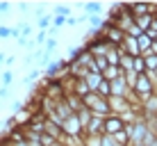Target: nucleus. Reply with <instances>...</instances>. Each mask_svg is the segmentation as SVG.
Instances as JSON below:
<instances>
[{
    "label": "nucleus",
    "mask_w": 157,
    "mask_h": 146,
    "mask_svg": "<svg viewBox=\"0 0 157 146\" xmlns=\"http://www.w3.org/2000/svg\"><path fill=\"white\" fill-rule=\"evenodd\" d=\"M66 66H68L66 59H57V62H50L43 75H46V80H57V78H59V71H66Z\"/></svg>",
    "instance_id": "39448f33"
},
{
    "label": "nucleus",
    "mask_w": 157,
    "mask_h": 146,
    "mask_svg": "<svg viewBox=\"0 0 157 146\" xmlns=\"http://www.w3.org/2000/svg\"><path fill=\"white\" fill-rule=\"evenodd\" d=\"M39 144H41V146H55V144H57V139H55V137H50V135H46V132H41Z\"/></svg>",
    "instance_id": "c756f323"
},
{
    "label": "nucleus",
    "mask_w": 157,
    "mask_h": 146,
    "mask_svg": "<svg viewBox=\"0 0 157 146\" xmlns=\"http://www.w3.org/2000/svg\"><path fill=\"white\" fill-rule=\"evenodd\" d=\"M68 91H73V94H75V96H80V98H86V96L91 94L84 80H71V89H68Z\"/></svg>",
    "instance_id": "9b49d317"
},
{
    "label": "nucleus",
    "mask_w": 157,
    "mask_h": 146,
    "mask_svg": "<svg viewBox=\"0 0 157 146\" xmlns=\"http://www.w3.org/2000/svg\"><path fill=\"white\" fill-rule=\"evenodd\" d=\"M16 7H18L21 12H30V9H32L30 5H28V2H18V5H16Z\"/></svg>",
    "instance_id": "c03bdc74"
},
{
    "label": "nucleus",
    "mask_w": 157,
    "mask_h": 146,
    "mask_svg": "<svg viewBox=\"0 0 157 146\" xmlns=\"http://www.w3.org/2000/svg\"><path fill=\"white\" fill-rule=\"evenodd\" d=\"M0 80H2V87H9V85L14 82V73L9 71V69H5L2 75H0Z\"/></svg>",
    "instance_id": "cd10ccee"
},
{
    "label": "nucleus",
    "mask_w": 157,
    "mask_h": 146,
    "mask_svg": "<svg viewBox=\"0 0 157 146\" xmlns=\"http://www.w3.org/2000/svg\"><path fill=\"white\" fill-rule=\"evenodd\" d=\"M36 28H39L41 32H48L52 28V14H43L41 18H36Z\"/></svg>",
    "instance_id": "a211bd4d"
},
{
    "label": "nucleus",
    "mask_w": 157,
    "mask_h": 146,
    "mask_svg": "<svg viewBox=\"0 0 157 146\" xmlns=\"http://www.w3.org/2000/svg\"><path fill=\"white\" fill-rule=\"evenodd\" d=\"M9 9H12V5H9V2H0V14H7Z\"/></svg>",
    "instance_id": "79ce46f5"
},
{
    "label": "nucleus",
    "mask_w": 157,
    "mask_h": 146,
    "mask_svg": "<svg viewBox=\"0 0 157 146\" xmlns=\"http://www.w3.org/2000/svg\"><path fill=\"white\" fill-rule=\"evenodd\" d=\"M134 73H137V75H144V73H146V62H144L141 55L134 57Z\"/></svg>",
    "instance_id": "a878e982"
},
{
    "label": "nucleus",
    "mask_w": 157,
    "mask_h": 146,
    "mask_svg": "<svg viewBox=\"0 0 157 146\" xmlns=\"http://www.w3.org/2000/svg\"><path fill=\"white\" fill-rule=\"evenodd\" d=\"M148 53H150V55H155V57H157V41H153V46H150V50H148Z\"/></svg>",
    "instance_id": "49530a36"
},
{
    "label": "nucleus",
    "mask_w": 157,
    "mask_h": 146,
    "mask_svg": "<svg viewBox=\"0 0 157 146\" xmlns=\"http://www.w3.org/2000/svg\"><path fill=\"white\" fill-rule=\"evenodd\" d=\"M14 59H16V57H12V55H9L7 59H5V66H12V64H14Z\"/></svg>",
    "instance_id": "de8ad7c7"
},
{
    "label": "nucleus",
    "mask_w": 157,
    "mask_h": 146,
    "mask_svg": "<svg viewBox=\"0 0 157 146\" xmlns=\"http://www.w3.org/2000/svg\"><path fill=\"white\" fill-rule=\"evenodd\" d=\"M46 41H48V32H36V37H34V44L36 46H46Z\"/></svg>",
    "instance_id": "f704fd0d"
},
{
    "label": "nucleus",
    "mask_w": 157,
    "mask_h": 146,
    "mask_svg": "<svg viewBox=\"0 0 157 146\" xmlns=\"http://www.w3.org/2000/svg\"><path fill=\"white\" fill-rule=\"evenodd\" d=\"M55 146H64V144H62V142H57V144H55Z\"/></svg>",
    "instance_id": "3c124183"
},
{
    "label": "nucleus",
    "mask_w": 157,
    "mask_h": 146,
    "mask_svg": "<svg viewBox=\"0 0 157 146\" xmlns=\"http://www.w3.org/2000/svg\"><path fill=\"white\" fill-rule=\"evenodd\" d=\"M75 114H78V119H80V126H82V130H86V126H89V121L94 119V114H91L86 107H82V110L75 112Z\"/></svg>",
    "instance_id": "aec40b11"
},
{
    "label": "nucleus",
    "mask_w": 157,
    "mask_h": 146,
    "mask_svg": "<svg viewBox=\"0 0 157 146\" xmlns=\"http://www.w3.org/2000/svg\"><path fill=\"white\" fill-rule=\"evenodd\" d=\"M64 98H66V103H68V105H71L73 114H75V112H80V110H82V107H84L82 98H80V96H75L73 91H66V94H64Z\"/></svg>",
    "instance_id": "4468645a"
},
{
    "label": "nucleus",
    "mask_w": 157,
    "mask_h": 146,
    "mask_svg": "<svg viewBox=\"0 0 157 146\" xmlns=\"http://www.w3.org/2000/svg\"><path fill=\"white\" fill-rule=\"evenodd\" d=\"M64 25H66V18H64V16H52V28L55 30L64 28Z\"/></svg>",
    "instance_id": "e433bc0d"
},
{
    "label": "nucleus",
    "mask_w": 157,
    "mask_h": 146,
    "mask_svg": "<svg viewBox=\"0 0 157 146\" xmlns=\"http://www.w3.org/2000/svg\"><path fill=\"white\" fill-rule=\"evenodd\" d=\"M66 25H80V18H78V16H68V18H66Z\"/></svg>",
    "instance_id": "a19ab883"
},
{
    "label": "nucleus",
    "mask_w": 157,
    "mask_h": 146,
    "mask_svg": "<svg viewBox=\"0 0 157 146\" xmlns=\"http://www.w3.org/2000/svg\"><path fill=\"white\" fill-rule=\"evenodd\" d=\"M144 146H157V135L153 130H148V135L144 137Z\"/></svg>",
    "instance_id": "7c9ffc66"
},
{
    "label": "nucleus",
    "mask_w": 157,
    "mask_h": 146,
    "mask_svg": "<svg viewBox=\"0 0 157 146\" xmlns=\"http://www.w3.org/2000/svg\"><path fill=\"white\" fill-rule=\"evenodd\" d=\"M0 39H12V28H0Z\"/></svg>",
    "instance_id": "ea45409f"
},
{
    "label": "nucleus",
    "mask_w": 157,
    "mask_h": 146,
    "mask_svg": "<svg viewBox=\"0 0 157 146\" xmlns=\"http://www.w3.org/2000/svg\"><path fill=\"white\" fill-rule=\"evenodd\" d=\"M123 78H125L128 87H130V91H132V87H134V82H137V78H139V75L134 73V71H130V73H125V75H123Z\"/></svg>",
    "instance_id": "72a5a7b5"
},
{
    "label": "nucleus",
    "mask_w": 157,
    "mask_h": 146,
    "mask_svg": "<svg viewBox=\"0 0 157 146\" xmlns=\"http://www.w3.org/2000/svg\"><path fill=\"white\" fill-rule=\"evenodd\" d=\"M7 96H9V87H0V101L7 98Z\"/></svg>",
    "instance_id": "a18cd8bd"
},
{
    "label": "nucleus",
    "mask_w": 157,
    "mask_h": 146,
    "mask_svg": "<svg viewBox=\"0 0 157 146\" xmlns=\"http://www.w3.org/2000/svg\"><path fill=\"white\" fill-rule=\"evenodd\" d=\"M141 112H144V119H155L157 116V94H153L150 98H146L141 103Z\"/></svg>",
    "instance_id": "0eeeda50"
},
{
    "label": "nucleus",
    "mask_w": 157,
    "mask_h": 146,
    "mask_svg": "<svg viewBox=\"0 0 157 146\" xmlns=\"http://www.w3.org/2000/svg\"><path fill=\"white\" fill-rule=\"evenodd\" d=\"M5 59H7V55H5V53H0V66H5Z\"/></svg>",
    "instance_id": "09e8293b"
},
{
    "label": "nucleus",
    "mask_w": 157,
    "mask_h": 146,
    "mask_svg": "<svg viewBox=\"0 0 157 146\" xmlns=\"http://www.w3.org/2000/svg\"><path fill=\"white\" fill-rule=\"evenodd\" d=\"M82 50H84L82 46H73L71 50H68V59H66V62H75V59H78L80 55H82Z\"/></svg>",
    "instance_id": "c85d7f7f"
},
{
    "label": "nucleus",
    "mask_w": 157,
    "mask_h": 146,
    "mask_svg": "<svg viewBox=\"0 0 157 146\" xmlns=\"http://www.w3.org/2000/svg\"><path fill=\"white\" fill-rule=\"evenodd\" d=\"M23 112V101H14V105H12V114H21Z\"/></svg>",
    "instance_id": "58836bf2"
},
{
    "label": "nucleus",
    "mask_w": 157,
    "mask_h": 146,
    "mask_svg": "<svg viewBox=\"0 0 157 146\" xmlns=\"http://www.w3.org/2000/svg\"><path fill=\"white\" fill-rule=\"evenodd\" d=\"M82 12H84L86 16H100L102 5H100V2H84V5H82Z\"/></svg>",
    "instance_id": "dca6fc26"
},
{
    "label": "nucleus",
    "mask_w": 157,
    "mask_h": 146,
    "mask_svg": "<svg viewBox=\"0 0 157 146\" xmlns=\"http://www.w3.org/2000/svg\"><path fill=\"white\" fill-rule=\"evenodd\" d=\"M112 137H114V142H116L118 146H128V144H130V135H128V130H121V132L112 135Z\"/></svg>",
    "instance_id": "b1692460"
},
{
    "label": "nucleus",
    "mask_w": 157,
    "mask_h": 146,
    "mask_svg": "<svg viewBox=\"0 0 157 146\" xmlns=\"http://www.w3.org/2000/svg\"><path fill=\"white\" fill-rule=\"evenodd\" d=\"M84 103V107L91 112V114H96V116H102V119H107L112 114V107H109V98H102V96L98 94H89L86 98H82Z\"/></svg>",
    "instance_id": "f257e3e1"
},
{
    "label": "nucleus",
    "mask_w": 157,
    "mask_h": 146,
    "mask_svg": "<svg viewBox=\"0 0 157 146\" xmlns=\"http://www.w3.org/2000/svg\"><path fill=\"white\" fill-rule=\"evenodd\" d=\"M30 34H32V25H28V23H21V37L30 39Z\"/></svg>",
    "instance_id": "4c0bfd02"
},
{
    "label": "nucleus",
    "mask_w": 157,
    "mask_h": 146,
    "mask_svg": "<svg viewBox=\"0 0 157 146\" xmlns=\"http://www.w3.org/2000/svg\"><path fill=\"white\" fill-rule=\"evenodd\" d=\"M62 132L66 135V137H73V139H82L84 137V130H82V126H80L78 114H71L66 121H62Z\"/></svg>",
    "instance_id": "7ed1b4c3"
},
{
    "label": "nucleus",
    "mask_w": 157,
    "mask_h": 146,
    "mask_svg": "<svg viewBox=\"0 0 157 146\" xmlns=\"http://www.w3.org/2000/svg\"><path fill=\"white\" fill-rule=\"evenodd\" d=\"M96 94H98V96H102V98H109V96H112V85L107 82V80H102V82H100V87H98V91H96Z\"/></svg>",
    "instance_id": "393cba45"
},
{
    "label": "nucleus",
    "mask_w": 157,
    "mask_h": 146,
    "mask_svg": "<svg viewBox=\"0 0 157 146\" xmlns=\"http://www.w3.org/2000/svg\"><path fill=\"white\" fill-rule=\"evenodd\" d=\"M137 44H139V50H141V55H144V53H148V50H150V46H153V39H150V37L144 32V34L137 39Z\"/></svg>",
    "instance_id": "4be33fe9"
},
{
    "label": "nucleus",
    "mask_w": 157,
    "mask_h": 146,
    "mask_svg": "<svg viewBox=\"0 0 157 146\" xmlns=\"http://www.w3.org/2000/svg\"><path fill=\"white\" fill-rule=\"evenodd\" d=\"M125 9L137 18V16H146V14H155V5H125Z\"/></svg>",
    "instance_id": "1a4fd4ad"
},
{
    "label": "nucleus",
    "mask_w": 157,
    "mask_h": 146,
    "mask_svg": "<svg viewBox=\"0 0 157 146\" xmlns=\"http://www.w3.org/2000/svg\"><path fill=\"white\" fill-rule=\"evenodd\" d=\"M123 73L121 71V66H107L105 71H102V80H107V82H112V80H116V78H123Z\"/></svg>",
    "instance_id": "2eb2a0df"
},
{
    "label": "nucleus",
    "mask_w": 157,
    "mask_h": 146,
    "mask_svg": "<svg viewBox=\"0 0 157 146\" xmlns=\"http://www.w3.org/2000/svg\"><path fill=\"white\" fill-rule=\"evenodd\" d=\"M134 25H137L139 30L141 32H146L150 28V25H153V14H146V16H137V18H134Z\"/></svg>",
    "instance_id": "f3484780"
},
{
    "label": "nucleus",
    "mask_w": 157,
    "mask_h": 146,
    "mask_svg": "<svg viewBox=\"0 0 157 146\" xmlns=\"http://www.w3.org/2000/svg\"><path fill=\"white\" fill-rule=\"evenodd\" d=\"M84 135H105V119L94 114V119L89 121V126H86Z\"/></svg>",
    "instance_id": "6e6552de"
},
{
    "label": "nucleus",
    "mask_w": 157,
    "mask_h": 146,
    "mask_svg": "<svg viewBox=\"0 0 157 146\" xmlns=\"http://www.w3.org/2000/svg\"><path fill=\"white\" fill-rule=\"evenodd\" d=\"M0 28H2V23H0Z\"/></svg>",
    "instance_id": "603ef678"
},
{
    "label": "nucleus",
    "mask_w": 157,
    "mask_h": 146,
    "mask_svg": "<svg viewBox=\"0 0 157 146\" xmlns=\"http://www.w3.org/2000/svg\"><path fill=\"white\" fill-rule=\"evenodd\" d=\"M55 48H57V39H55V37H48V41H46V46H43V50L52 55V50H55Z\"/></svg>",
    "instance_id": "473e14b6"
},
{
    "label": "nucleus",
    "mask_w": 157,
    "mask_h": 146,
    "mask_svg": "<svg viewBox=\"0 0 157 146\" xmlns=\"http://www.w3.org/2000/svg\"><path fill=\"white\" fill-rule=\"evenodd\" d=\"M89 28L91 30H100L102 28V18L100 16H89Z\"/></svg>",
    "instance_id": "2f4dec72"
},
{
    "label": "nucleus",
    "mask_w": 157,
    "mask_h": 146,
    "mask_svg": "<svg viewBox=\"0 0 157 146\" xmlns=\"http://www.w3.org/2000/svg\"><path fill=\"white\" fill-rule=\"evenodd\" d=\"M121 48H116V46H109L107 48V53H105V59H107V64L109 66H118V62H121Z\"/></svg>",
    "instance_id": "f8f14e48"
},
{
    "label": "nucleus",
    "mask_w": 157,
    "mask_h": 146,
    "mask_svg": "<svg viewBox=\"0 0 157 146\" xmlns=\"http://www.w3.org/2000/svg\"><path fill=\"white\" fill-rule=\"evenodd\" d=\"M52 16H64V18H68V16H71V7H68V5H55V7H52Z\"/></svg>",
    "instance_id": "5701e85b"
},
{
    "label": "nucleus",
    "mask_w": 157,
    "mask_h": 146,
    "mask_svg": "<svg viewBox=\"0 0 157 146\" xmlns=\"http://www.w3.org/2000/svg\"><path fill=\"white\" fill-rule=\"evenodd\" d=\"M0 146H9V144H7V142H0Z\"/></svg>",
    "instance_id": "8fccbe9b"
},
{
    "label": "nucleus",
    "mask_w": 157,
    "mask_h": 146,
    "mask_svg": "<svg viewBox=\"0 0 157 146\" xmlns=\"http://www.w3.org/2000/svg\"><path fill=\"white\" fill-rule=\"evenodd\" d=\"M121 130H125V121H123L121 116H116V114H109L105 119V135H116V132H121Z\"/></svg>",
    "instance_id": "20e7f679"
},
{
    "label": "nucleus",
    "mask_w": 157,
    "mask_h": 146,
    "mask_svg": "<svg viewBox=\"0 0 157 146\" xmlns=\"http://www.w3.org/2000/svg\"><path fill=\"white\" fill-rule=\"evenodd\" d=\"M32 9H34L36 18H41V16H43V9H46V7H41V5H36V7H32Z\"/></svg>",
    "instance_id": "37998d69"
},
{
    "label": "nucleus",
    "mask_w": 157,
    "mask_h": 146,
    "mask_svg": "<svg viewBox=\"0 0 157 146\" xmlns=\"http://www.w3.org/2000/svg\"><path fill=\"white\" fill-rule=\"evenodd\" d=\"M155 41H157V37H155Z\"/></svg>",
    "instance_id": "864d4df0"
},
{
    "label": "nucleus",
    "mask_w": 157,
    "mask_h": 146,
    "mask_svg": "<svg viewBox=\"0 0 157 146\" xmlns=\"http://www.w3.org/2000/svg\"><path fill=\"white\" fill-rule=\"evenodd\" d=\"M39 75H41V69H36V66H34V69H32V71H30V73L23 78V85H30V82H34V80L39 78Z\"/></svg>",
    "instance_id": "bb28decb"
},
{
    "label": "nucleus",
    "mask_w": 157,
    "mask_h": 146,
    "mask_svg": "<svg viewBox=\"0 0 157 146\" xmlns=\"http://www.w3.org/2000/svg\"><path fill=\"white\" fill-rule=\"evenodd\" d=\"M144 62H146V73H153L157 71V57L155 55H150V53H144Z\"/></svg>",
    "instance_id": "412c9836"
},
{
    "label": "nucleus",
    "mask_w": 157,
    "mask_h": 146,
    "mask_svg": "<svg viewBox=\"0 0 157 146\" xmlns=\"http://www.w3.org/2000/svg\"><path fill=\"white\" fill-rule=\"evenodd\" d=\"M118 66H121V71H123V73L134 71V57H130V55H121V62H118Z\"/></svg>",
    "instance_id": "6ab92c4d"
},
{
    "label": "nucleus",
    "mask_w": 157,
    "mask_h": 146,
    "mask_svg": "<svg viewBox=\"0 0 157 146\" xmlns=\"http://www.w3.org/2000/svg\"><path fill=\"white\" fill-rule=\"evenodd\" d=\"M100 146H118L114 142V137H109V135H100Z\"/></svg>",
    "instance_id": "c9c22d12"
},
{
    "label": "nucleus",
    "mask_w": 157,
    "mask_h": 146,
    "mask_svg": "<svg viewBox=\"0 0 157 146\" xmlns=\"http://www.w3.org/2000/svg\"><path fill=\"white\" fill-rule=\"evenodd\" d=\"M132 94H134V98H137V103H144L146 98H150L153 94H157L153 80L148 78V73H144V75L137 78V82H134V87H132Z\"/></svg>",
    "instance_id": "f03ea898"
},
{
    "label": "nucleus",
    "mask_w": 157,
    "mask_h": 146,
    "mask_svg": "<svg viewBox=\"0 0 157 146\" xmlns=\"http://www.w3.org/2000/svg\"><path fill=\"white\" fill-rule=\"evenodd\" d=\"M43 132L46 135H50V137H55L57 142L64 137V132H62V126H57L55 121H50V119L46 116V121H43Z\"/></svg>",
    "instance_id": "9d476101"
},
{
    "label": "nucleus",
    "mask_w": 157,
    "mask_h": 146,
    "mask_svg": "<svg viewBox=\"0 0 157 146\" xmlns=\"http://www.w3.org/2000/svg\"><path fill=\"white\" fill-rule=\"evenodd\" d=\"M121 53H123V55H130V57H139V55H141V50H139L137 39L125 34V39H123V44H121Z\"/></svg>",
    "instance_id": "423d86ee"
},
{
    "label": "nucleus",
    "mask_w": 157,
    "mask_h": 146,
    "mask_svg": "<svg viewBox=\"0 0 157 146\" xmlns=\"http://www.w3.org/2000/svg\"><path fill=\"white\" fill-rule=\"evenodd\" d=\"M84 82H86V87H89L91 94H96L98 87H100V82H102V73H91L89 71V75L84 78Z\"/></svg>",
    "instance_id": "ddd939ff"
}]
</instances>
